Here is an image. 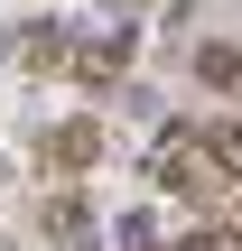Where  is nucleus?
I'll use <instances>...</instances> for the list:
<instances>
[{
  "instance_id": "nucleus-1",
  "label": "nucleus",
  "mask_w": 242,
  "mask_h": 251,
  "mask_svg": "<svg viewBox=\"0 0 242 251\" xmlns=\"http://www.w3.org/2000/svg\"><path fill=\"white\" fill-rule=\"evenodd\" d=\"M187 251H233V242H224V233H205V242H187Z\"/></svg>"
}]
</instances>
